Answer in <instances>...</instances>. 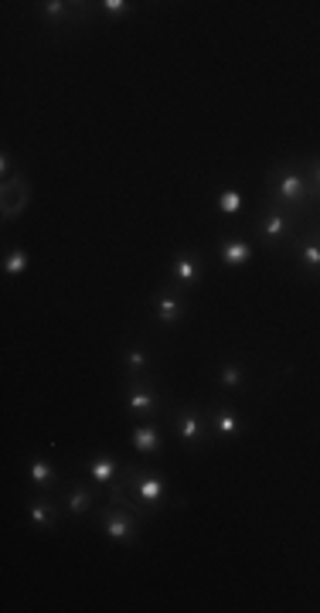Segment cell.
I'll use <instances>...</instances> for the list:
<instances>
[{
    "label": "cell",
    "mask_w": 320,
    "mask_h": 613,
    "mask_svg": "<svg viewBox=\"0 0 320 613\" xmlns=\"http://www.w3.org/2000/svg\"><path fill=\"white\" fill-rule=\"evenodd\" d=\"M86 470H89V481H92V484H96V487H106V491H109V487L120 481L123 464L113 457V453H96V457H89Z\"/></svg>",
    "instance_id": "cell-12"
},
{
    "label": "cell",
    "mask_w": 320,
    "mask_h": 613,
    "mask_svg": "<svg viewBox=\"0 0 320 613\" xmlns=\"http://www.w3.org/2000/svg\"><path fill=\"white\" fill-rule=\"evenodd\" d=\"M208 419H212V436L222 443H232L246 433V419H242L239 409L229 406V402H215V406L208 409Z\"/></svg>",
    "instance_id": "cell-10"
},
{
    "label": "cell",
    "mask_w": 320,
    "mask_h": 613,
    "mask_svg": "<svg viewBox=\"0 0 320 613\" xmlns=\"http://www.w3.org/2000/svg\"><path fill=\"white\" fill-rule=\"evenodd\" d=\"M62 505L69 515H86V511H92V505H96V491H92V487H82V484H72L69 491H65Z\"/></svg>",
    "instance_id": "cell-19"
},
{
    "label": "cell",
    "mask_w": 320,
    "mask_h": 613,
    "mask_svg": "<svg viewBox=\"0 0 320 613\" xmlns=\"http://www.w3.org/2000/svg\"><path fill=\"white\" fill-rule=\"evenodd\" d=\"M317 225H320V218H317Z\"/></svg>",
    "instance_id": "cell-26"
},
{
    "label": "cell",
    "mask_w": 320,
    "mask_h": 613,
    "mask_svg": "<svg viewBox=\"0 0 320 613\" xmlns=\"http://www.w3.org/2000/svg\"><path fill=\"white\" fill-rule=\"evenodd\" d=\"M218 385H222L225 392H246L249 385V375H246V365L242 361H222L218 365Z\"/></svg>",
    "instance_id": "cell-18"
},
{
    "label": "cell",
    "mask_w": 320,
    "mask_h": 613,
    "mask_svg": "<svg viewBox=\"0 0 320 613\" xmlns=\"http://www.w3.org/2000/svg\"><path fill=\"white\" fill-rule=\"evenodd\" d=\"M150 314H154L157 324L174 327V324L184 321V314H188V300H184V293L171 283L167 290H160L150 297Z\"/></svg>",
    "instance_id": "cell-7"
},
{
    "label": "cell",
    "mask_w": 320,
    "mask_h": 613,
    "mask_svg": "<svg viewBox=\"0 0 320 613\" xmlns=\"http://www.w3.org/2000/svg\"><path fill=\"white\" fill-rule=\"evenodd\" d=\"M215 205H218V212H222V215H239L246 201H242V191L239 188H225V191H218Z\"/></svg>",
    "instance_id": "cell-22"
},
{
    "label": "cell",
    "mask_w": 320,
    "mask_h": 613,
    "mask_svg": "<svg viewBox=\"0 0 320 613\" xmlns=\"http://www.w3.org/2000/svg\"><path fill=\"white\" fill-rule=\"evenodd\" d=\"M171 283L178 290H195L201 283V259L195 249H181V253L171 259Z\"/></svg>",
    "instance_id": "cell-11"
},
{
    "label": "cell",
    "mask_w": 320,
    "mask_h": 613,
    "mask_svg": "<svg viewBox=\"0 0 320 613\" xmlns=\"http://www.w3.org/2000/svg\"><path fill=\"white\" fill-rule=\"evenodd\" d=\"M130 447L143 457H157V453H164V433L157 423H137L130 430Z\"/></svg>",
    "instance_id": "cell-13"
},
{
    "label": "cell",
    "mask_w": 320,
    "mask_h": 613,
    "mask_svg": "<svg viewBox=\"0 0 320 613\" xmlns=\"http://www.w3.org/2000/svg\"><path fill=\"white\" fill-rule=\"evenodd\" d=\"M28 522L38 528V532H55L58 528V501L55 498H35L28 505Z\"/></svg>",
    "instance_id": "cell-15"
},
{
    "label": "cell",
    "mask_w": 320,
    "mask_h": 613,
    "mask_svg": "<svg viewBox=\"0 0 320 613\" xmlns=\"http://www.w3.org/2000/svg\"><path fill=\"white\" fill-rule=\"evenodd\" d=\"M266 191H269V201L290 208L297 218H310L317 208L314 198H310V181L303 164H276L266 174Z\"/></svg>",
    "instance_id": "cell-1"
},
{
    "label": "cell",
    "mask_w": 320,
    "mask_h": 613,
    "mask_svg": "<svg viewBox=\"0 0 320 613\" xmlns=\"http://www.w3.org/2000/svg\"><path fill=\"white\" fill-rule=\"evenodd\" d=\"M123 409L137 419L157 416L164 409V399H160L154 379H126V392H123Z\"/></svg>",
    "instance_id": "cell-6"
},
{
    "label": "cell",
    "mask_w": 320,
    "mask_h": 613,
    "mask_svg": "<svg viewBox=\"0 0 320 613\" xmlns=\"http://www.w3.org/2000/svg\"><path fill=\"white\" fill-rule=\"evenodd\" d=\"M303 171H307V181H310V198H314V205H320V157H307Z\"/></svg>",
    "instance_id": "cell-23"
},
{
    "label": "cell",
    "mask_w": 320,
    "mask_h": 613,
    "mask_svg": "<svg viewBox=\"0 0 320 613\" xmlns=\"http://www.w3.org/2000/svg\"><path fill=\"white\" fill-rule=\"evenodd\" d=\"M167 419H171L174 436H178L188 450H201L212 440V419H208V413H201L198 406H178L167 413Z\"/></svg>",
    "instance_id": "cell-4"
},
{
    "label": "cell",
    "mask_w": 320,
    "mask_h": 613,
    "mask_svg": "<svg viewBox=\"0 0 320 613\" xmlns=\"http://www.w3.org/2000/svg\"><path fill=\"white\" fill-rule=\"evenodd\" d=\"M218 259H222V266H229V270H242V266L252 263V246L246 239H239V235H229V239H222V246H218Z\"/></svg>",
    "instance_id": "cell-14"
},
{
    "label": "cell",
    "mask_w": 320,
    "mask_h": 613,
    "mask_svg": "<svg viewBox=\"0 0 320 613\" xmlns=\"http://www.w3.org/2000/svg\"><path fill=\"white\" fill-rule=\"evenodd\" d=\"M123 481H126V491H130L143 508L154 511V515H157V508L167 501V494H171V484H167V477L160 474V470H154V467H126L123 470Z\"/></svg>",
    "instance_id": "cell-2"
},
{
    "label": "cell",
    "mask_w": 320,
    "mask_h": 613,
    "mask_svg": "<svg viewBox=\"0 0 320 613\" xmlns=\"http://www.w3.org/2000/svg\"><path fill=\"white\" fill-rule=\"evenodd\" d=\"M99 532L116 545H133L140 535V518L133 515V511H126L120 505H109L106 501V508L99 511Z\"/></svg>",
    "instance_id": "cell-5"
},
{
    "label": "cell",
    "mask_w": 320,
    "mask_h": 613,
    "mask_svg": "<svg viewBox=\"0 0 320 613\" xmlns=\"http://www.w3.org/2000/svg\"><path fill=\"white\" fill-rule=\"evenodd\" d=\"M14 174H18V171H14V157H11V150H4V154H0V178L11 181Z\"/></svg>",
    "instance_id": "cell-25"
},
{
    "label": "cell",
    "mask_w": 320,
    "mask_h": 613,
    "mask_svg": "<svg viewBox=\"0 0 320 613\" xmlns=\"http://www.w3.org/2000/svg\"><path fill=\"white\" fill-rule=\"evenodd\" d=\"M123 372L126 379H150V351L143 348V344H130V348H123Z\"/></svg>",
    "instance_id": "cell-17"
},
{
    "label": "cell",
    "mask_w": 320,
    "mask_h": 613,
    "mask_svg": "<svg viewBox=\"0 0 320 613\" xmlns=\"http://www.w3.org/2000/svg\"><path fill=\"white\" fill-rule=\"evenodd\" d=\"M28 249L24 246H14V249H7V256H4V276H11V280H18V276L28 273Z\"/></svg>",
    "instance_id": "cell-20"
},
{
    "label": "cell",
    "mask_w": 320,
    "mask_h": 613,
    "mask_svg": "<svg viewBox=\"0 0 320 613\" xmlns=\"http://www.w3.org/2000/svg\"><path fill=\"white\" fill-rule=\"evenodd\" d=\"M28 481L35 484L41 494H52L55 487H58V470H55V464L48 457H35L28 464Z\"/></svg>",
    "instance_id": "cell-16"
},
{
    "label": "cell",
    "mask_w": 320,
    "mask_h": 613,
    "mask_svg": "<svg viewBox=\"0 0 320 613\" xmlns=\"http://www.w3.org/2000/svg\"><path fill=\"white\" fill-rule=\"evenodd\" d=\"M72 18V4H65V0H45L41 4V21L45 24H62Z\"/></svg>",
    "instance_id": "cell-21"
},
{
    "label": "cell",
    "mask_w": 320,
    "mask_h": 613,
    "mask_svg": "<svg viewBox=\"0 0 320 613\" xmlns=\"http://www.w3.org/2000/svg\"><path fill=\"white\" fill-rule=\"evenodd\" d=\"M290 253L297 259L303 276H320V225L303 229L297 239L290 242Z\"/></svg>",
    "instance_id": "cell-9"
},
{
    "label": "cell",
    "mask_w": 320,
    "mask_h": 613,
    "mask_svg": "<svg viewBox=\"0 0 320 613\" xmlns=\"http://www.w3.org/2000/svg\"><path fill=\"white\" fill-rule=\"evenodd\" d=\"M297 225H300V218L290 212V208H283V205H276V201H269L266 198V208H263V215H259V239H263V246L266 249H283L286 242H293L297 239Z\"/></svg>",
    "instance_id": "cell-3"
},
{
    "label": "cell",
    "mask_w": 320,
    "mask_h": 613,
    "mask_svg": "<svg viewBox=\"0 0 320 613\" xmlns=\"http://www.w3.org/2000/svg\"><path fill=\"white\" fill-rule=\"evenodd\" d=\"M0 195H4L0 198V218H4V222H14V218H21L24 208L31 205V181L18 171L11 181H4Z\"/></svg>",
    "instance_id": "cell-8"
},
{
    "label": "cell",
    "mask_w": 320,
    "mask_h": 613,
    "mask_svg": "<svg viewBox=\"0 0 320 613\" xmlns=\"http://www.w3.org/2000/svg\"><path fill=\"white\" fill-rule=\"evenodd\" d=\"M99 11H103L106 18H123V14L133 11V4H126V0H103V4H99Z\"/></svg>",
    "instance_id": "cell-24"
}]
</instances>
